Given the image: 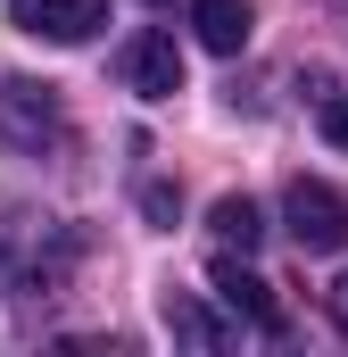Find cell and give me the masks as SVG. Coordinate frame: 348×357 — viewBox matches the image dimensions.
I'll list each match as a JSON object with an SVG mask.
<instances>
[{
	"label": "cell",
	"instance_id": "obj_1",
	"mask_svg": "<svg viewBox=\"0 0 348 357\" xmlns=\"http://www.w3.org/2000/svg\"><path fill=\"white\" fill-rule=\"evenodd\" d=\"M0 133H8L17 150H33V158H50V150H67V142H75V125H67L58 91L33 84V75H0Z\"/></svg>",
	"mask_w": 348,
	"mask_h": 357
},
{
	"label": "cell",
	"instance_id": "obj_2",
	"mask_svg": "<svg viewBox=\"0 0 348 357\" xmlns=\"http://www.w3.org/2000/svg\"><path fill=\"white\" fill-rule=\"evenodd\" d=\"M282 233H290L307 258L348 250V191H332V183H315V175H299L290 191H282Z\"/></svg>",
	"mask_w": 348,
	"mask_h": 357
},
{
	"label": "cell",
	"instance_id": "obj_3",
	"mask_svg": "<svg viewBox=\"0 0 348 357\" xmlns=\"http://www.w3.org/2000/svg\"><path fill=\"white\" fill-rule=\"evenodd\" d=\"M75 233L67 225H17L8 233V282L17 291H67V274H75Z\"/></svg>",
	"mask_w": 348,
	"mask_h": 357
},
{
	"label": "cell",
	"instance_id": "obj_4",
	"mask_svg": "<svg viewBox=\"0 0 348 357\" xmlns=\"http://www.w3.org/2000/svg\"><path fill=\"white\" fill-rule=\"evenodd\" d=\"M116 75H125V91H141V100H174L182 91V50H174V33H133L125 50H116Z\"/></svg>",
	"mask_w": 348,
	"mask_h": 357
},
{
	"label": "cell",
	"instance_id": "obj_5",
	"mask_svg": "<svg viewBox=\"0 0 348 357\" xmlns=\"http://www.w3.org/2000/svg\"><path fill=\"white\" fill-rule=\"evenodd\" d=\"M207 291H216V299H224L241 324H258V333H282V324H290V316H282V299H274V282H265V274H249L232 250L207 266Z\"/></svg>",
	"mask_w": 348,
	"mask_h": 357
},
{
	"label": "cell",
	"instance_id": "obj_6",
	"mask_svg": "<svg viewBox=\"0 0 348 357\" xmlns=\"http://www.w3.org/2000/svg\"><path fill=\"white\" fill-rule=\"evenodd\" d=\"M8 25L33 33V42H91L108 25V0H17Z\"/></svg>",
	"mask_w": 348,
	"mask_h": 357
},
{
	"label": "cell",
	"instance_id": "obj_7",
	"mask_svg": "<svg viewBox=\"0 0 348 357\" xmlns=\"http://www.w3.org/2000/svg\"><path fill=\"white\" fill-rule=\"evenodd\" d=\"M166 333L182 341V349H232L241 341V316H216L207 299H191V291H166Z\"/></svg>",
	"mask_w": 348,
	"mask_h": 357
},
{
	"label": "cell",
	"instance_id": "obj_8",
	"mask_svg": "<svg viewBox=\"0 0 348 357\" xmlns=\"http://www.w3.org/2000/svg\"><path fill=\"white\" fill-rule=\"evenodd\" d=\"M249 0H191V33H199V50H216V59H241L249 50Z\"/></svg>",
	"mask_w": 348,
	"mask_h": 357
},
{
	"label": "cell",
	"instance_id": "obj_9",
	"mask_svg": "<svg viewBox=\"0 0 348 357\" xmlns=\"http://www.w3.org/2000/svg\"><path fill=\"white\" fill-rule=\"evenodd\" d=\"M207 225H216V241H224V250H241V258H249V250L265 241V216H258V199H241V191H224V199L207 208Z\"/></svg>",
	"mask_w": 348,
	"mask_h": 357
},
{
	"label": "cell",
	"instance_id": "obj_10",
	"mask_svg": "<svg viewBox=\"0 0 348 357\" xmlns=\"http://www.w3.org/2000/svg\"><path fill=\"white\" fill-rule=\"evenodd\" d=\"M324 142H332V150H348V91H332V100H324Z\"/></svg>",
	"mask_w": 348,
	"mask_h": 357
},
{
	"label": "cell",
	"instance_id": "obj_11",
	"mask_svg": "<svg viewBox=\"0 0 348 357\" xmlns=\"http://www.w3.org/2000/svg\"><path fill=\"white\" fill-rule=\"evenodd\" d=\"M141 208L158 216V233H174V191H166V183H141Z\"/></svg>",
	"mask_w": 348,
	"mask_h": 357
},
{
	"label": "cell",
	"instance_id": "obj_12",
	"mask_svg": "<svg viewBox=\"0 0 348 357\" xmlns=\"http://www.w3.org/2000/svg\"><path fill=\"white\" fill-rule=\"evenodd\" d=\"M324 307H332V324H340V333H348V274H340V282H332V299H324Z\"/></svg>",
	"mask_w": 348,
	"mask_h": 357
},
{
	"label": "cell",
	"instance_id": "obj_13",
	"mask_svg": "<svg viewBox=\"0 0 348 357\" xmlns=\"http://www.w3.org/2000/svg\"><path fill=\"white\" fill-rule=\"evenodd\" d=\"M150 8H166V0H150Z\"/></svg>",
	"mask_w": 348,
	"mask_h": 357
}]
</instances>
